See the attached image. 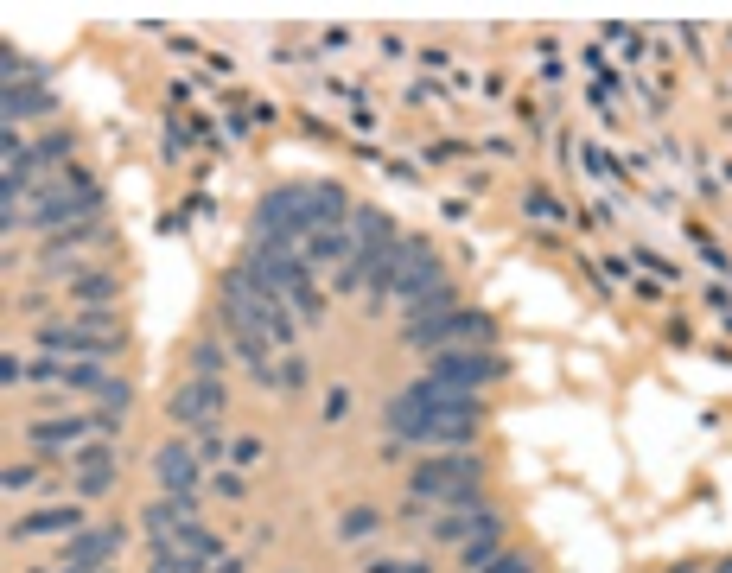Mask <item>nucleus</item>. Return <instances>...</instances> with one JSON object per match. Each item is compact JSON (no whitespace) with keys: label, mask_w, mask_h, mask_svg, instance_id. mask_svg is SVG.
Returning <instances> with one entry per match:
<instances>
[{"label":"nucleus","mask_w":732,"mask_h":573,"mask_svg":"<svg viewBox=\"0 0 732 573\" xmlns=\"http://www.w3.org/2000/svg\"><path fill=\"white\" fill-rule=\"evenodd\" d=\"M510 376V363L497 351H440L427 363V382H440L446 395H478L484 382H503Z\"/></svg>","instance_id":"nucleus-2"},{"label":"nucleus","mask_w":732,"mask_h":573,"mask_svg":"<svg viewBox=\"0 0 732 573\" xmlns=\"http://www.w3.org/2000/svg\"><path fill=\"white\" fill-rule=\"evenodd\" d=\"M128 542L121 529H77L71 535V548H64V567H77V573H96V567H109V554Z\"/></svg>","instance_id":"nucleus-7"},{"label":"nucleus","mask_w":732,"mask_h":573,"mask_svg":"<svg viewBox=\"0 0 732 573\" xmlns=\"http://www.w3.org/2000/svg\"><path fill=\"white\" fill-rule=\"evenodd\" d=\"M115 293H121V281H115V274H83V281H77V300H90V306L115 300Z\"/></svg>","instance_id":"nucleus-16"},{"label":"nucleus","mask_w":732,"mask_h":573,"mask_svg":"<svg viewBox=\"0 0 732 573\" xmlns=\"http://www.w3.org/2000/svg\"><path fill=\"white\" fill-rule=\"evenodd\" d=\"M109 484H115V453H109V446H83V453H77V491L102 497Z\"/></svg>","instance_id":"nucleus-9"},{"label":"nucleus","mask_w":732,"mask_h":573,"mask_svg":"<svg viewBox=\"0 0 732 573\" xmlns=\"http://www.w3.org/2000/svg\"><path fill=\"white\" fill-rule=\"evenodd\" d=\"M402 573H427V567H414V561H408V567H402Z\"/></svg>","instance_id":"nucleus-24"},{"label":"nucleus","mask_w":732,"mask_h":573,"mask_svg":"<svg viewBox=\"0 0 732 573\" xmlns=\"http://www.w3.org/2000/svg\"><path fill=\"white\" fill-rule=\"evenodd\" d=\"M191 376L223 382V344H217V338H198V344H191Z\"/></svg>","instance_id":"nucleus-13"},{"label":"nucleus","mask_w":732,"mask_h":573,"mask_svg":"<svg viewBox=\"0 0 732 573\" xmlns=\"http://www.w3.org/2000/svg\"><path fill=\"white\" fill-rule=\"evenodd\" d=\"M351 211H357V204L344 198L338 185H312V230H344Z\"/></svg>","instance_id":"nucleus-10"},{"label":"nucleus","mask_w":732,"mask_h":573,"mask_svg":"<svg viewBox=\"0 0 732 573\" xmlns=\"http://www.w3.org/2000/svg\"><path fill=\"white\" fill-rule=\"evenodd\" d=\"M306 382V357H281V370H274V389H300Z\"/></svg>","instance_id":"nucleus-19"},{"label":"nucleus","mask_w":732,"mask_h":573,"mask_svg":"<svg viewBox=\"0 0 732 573\" xmlns=\"http://www.w3.org/2000/svg\"><path fill=\"white\" fill-rule=\"evenodd\" d=\"M440 281H446V274H440V262H433L427 242H395V293H389L395 306L408 312L414 300H427Z\"/></svg>","instance_id":"nucleus-6"},{"label":"nucleus","mask_w":732,"mask_h":573,"mask_svg":"<svg viewBox=\"0 0 732 573\" xmlns=\"http://www.w3.org/2000/svg\"><path fill=\"white\" fill-rule=\"evenodd\" d=\"M491 561H497V529H484V535H472V542H465V567L484 573Z\"/></svg>","instance_id":"nucleus-17"},{"label":"nucleus","mask_w":732,"mask_h":573,"mask_svg":"<svg viewBox=\"0 0 732 573\" xmlns=\"http://www.w3.org/2000/svg\"><path fill=\"white\" fill-rule=\"evenodd\" d=\"M198 453H191V446H160V453H153V478H160V491L172 497V491H191V484H198Z\"/></svg>","instance_id":"nucleus-8"},{"label":"nucleus","mask_w":732,"mask_h":573,"mask_svg":"<svg viewBox=\"0 0 732 573\" xmlns=\"http://www.w3.org/2000/svg\"><path fill=\"white\" fill-rule=\"evenodd\" d=\"M363 573H402V561H370Z\"/></svg>","instance_id":"nucleus-23"},{"label":"nucleus","mask_w":732,"mask_h":573,"mask_svg":"<svg viewBox=\"0 0 732 573\" xmlns=\"http://www.w3.org/2000/svg\"><path fill=\"white\" fill-rule=\"evenodd\" d=\"M96 395H102V414H115V408L128 414V402H134V389H128V382H121V376H109V382H102Z\"/></svg>","instance_id":"nucleus-18"},{"label":"nucleus","mask_w":732,"mask_h":573,"mask_svg":"<svg viewBox=\"0 0 732 573\" xmlns=\"http://www.w3.org/2000/svg\"><path fill=\"white\" fill-rule=\"evenodd\" d=\"M32 115H51V96L45 90H7V121H32Z\"/></svg>","instance_id":"nucleus-14"},{"label":"nucleus","mask_w":732,"mask_h":573,"mask_svg":"<svg viewBox=\"0 0 732 573\" xmlns=\"http://www.w3.org/2000/svg\"><path fill=\"white\" fill-rule=\"evenodd\" d=\"M223 408H230L223 382H204V376L179 382V389H172V402H166L172 421H179V427H198V433H217V427H223Z\"/></svg>","instance_id":"nucleus-5"},{"label":"nucleus","mask_w":732,"mask_h":573,"mask_svg":"<svg viewBox=\"0 0 732 573\" xmlns=\"http://www.w3.org/2000/svg\"><path fill=\"white\" fill-rule=\"evenodd\" d=\"M281 236H312V185H281L261 198L255 242H281Z\"/></svg>","instance_id":"nucleus-4"},{"label":"nucleus","mask_w":732,"mask_h":573,"mask_svg":"<svg viewBox=\"0 0 732 573\" xmlns=\"http://www.w3.org/2000/svg\"><path fill=\"white\" fill-rule=\"evenodd\" d=\"M32 160H39V166H45V160H71V134H51V141L32 153Z\"/></svg>","instance_id":"nucleus-20"},{"label":"nucleus","mask_w":732,"mask_h":573,"mask_svg":"<svg viewBox=\"0 0 732 573\" xmlns=\"http://www.w3.org/2000/svg\"><path fill=\"white\" fill-rule=\"evenodd\" d=\"M484 427V408L478 402H452V408H427V421L408 433L414 446H427V453H465V446L478 440Z\"/></svg>","instance_id":"nucleus-3"},{"label":"nucleus","mask_w":732,"mask_h":573,"mask_svg":"<svg viewBox=\"0 0 732 573\" xmlns=\"http://www.w3.org/2000/svg\"><path fill=\"white\" fill-rule=\"evenodd\" d=\"M376 529H382V510H370V503H357V510L338 523V535H344V542H363V535H376Z\"/></svg>","instance_id":"nucleus-15"},{"label":"nucleus","mask_w":732,"mask_h":573,"mask_svg":"<svg viewBox=\"0 0 732 573\" xmlns=\"http://www.w3.org/2000/svg\"><path fill=\"white\" fill-rule=\"evenodd\" d=\"M77 523H83L77 510H39V516H20V523H13V535H58V529L77 535Z\"/></svg>","instance_id":"nucleus-12"},{"label":"nucleus","mask_w":732,"mask_h":573,"mask_svg":"<svg viewBox=\"0 0 732 573\" xmlns=\"http://www.w3.org/2000/svg\"><path fill=\"white\" fill-rule=\"evenodd\" d=\"M90 433H96L90 414H83V421H39V427H32V446H71V453H77Z\"/></svg>","instance_id":"nucleus-11"},{"label":"nucleus","mask_w":732,"mask_h":573,"mask_svg":"<svg viewBox=\"0 0 732 573\" xmlns=\"http://www.w3.org/2000/svg\"><path fill=\"white\" fill-rule=\"evenodd\" d=\"M198 459H204V465L223 459V433H204V440H198Z\"/></svg>","instance_id":"nucleus-21"},{"label":"nucleus","mask_w":732,"mask_h":573,"mask_svg":"<svg viewBox=\"0 0 732 573\" xmlns=\"http://www.w3.org/2000/svg\"><path fill=\"white\" fill-rule=\"evenodd\" d=\"M720 573H732V561H720Z\"/></svg>","instance_id":"nucleus-26"},{"label":"nucleus","mask_w":732,"mask_h":573,"mask_svg":"<svg viewBox=\"0 0 732 573\" xmlns=\"http://www.w3.org/2000/svg\"><path fill=\"white\" fill-rule=\"evenodd\" d=\"M484 573H529V561H516V554H497V561L484 567Z\"/></svg>","instance_id":"nucleus-22"},{"label":"nucleus","mask_w":732,"mask_h":573,"mask_svg":"<svg viewBox=\"0 0 732 573\" xmlns=\"http://www.w3.org/2000/svg\"><path fill=\"white\" fill-rule=\"evenodd\" d=\"M153 573H172V567H160V561H153Z\"/></svg>","instance_id":"nucleus-25"},{"label":"nucleus","mask_w":732,"mask_h":573,"mask_svg":"<svg viewBox=\"0 0 732 573\" xmlns=\"http://www.w3.org/2000/svg\"><path fill=\"white\" fill-rule=\"evenodd\" d=\"M484 491V465L472 453H427L408 472V497L427 503V510H459V503H478Z\"/></svg>","instance_id":"nucleus-1"}]
</instances>
